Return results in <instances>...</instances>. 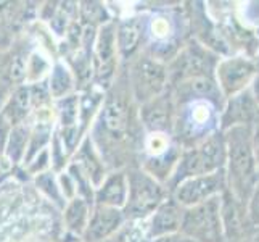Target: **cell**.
<instances>
[{"label": "cell", "instance_id": "cell-1", "mask_svg": "<svg viewBox=\"0 0 259 242\" xmlns=\"http://www.w3.org/2000/svg\"><path fill=\"white\" fill-rule=\"evenodd\" d=\"M227 160L226 183L227 192L240 203L245 205L251 197L259 181L256 161L253 155V128L235 126L224 131Z\"/></svg>", "mask_w": 259, "mask_h": 242}, {"label": "cell", "instance_id": "cell-2", "mask_svg": "<svg viewBox=\"0 0 259 242\" xmlns=\"http://www.w3.org/2000/svg\"><path fill=\"white\" fill-rule=\"evenodd\" d=\"M227 149L224 131L214 132L212 136L200 142L198 146L190 149H182L172 175L169 176L166 183V189L171 191L177 184H181L184 179H189L200 175L216 173L226 168Z\"/></svg>", "mask_w": 259, "mask_h": 242}, {"label": "cell", "instance_id": "cell-3", "mask_svg": "<svg viewBox=\"0 0 259 242\" xmlns=\"http://www.w3.org/2000/svg\"><path fill=\"white\" fill-rule=\"evenodd\" d=\"M221 131V109L206 100L176 103L172 137L182 149H190Z\"/></svg>", "mask_w": 259, "mask_h": 242}, {"label": "cell", "instance_id": "cell-4", "mask_svg": "<svg viewBox=\"0 0 259 242\" xmlns=\"http://www.w3.org/2000/svg\"><path fill=\"white\" fill-rule=\"evenodd\" d=\"M126 175L127 200L122 209L124 218L127 223H144L167 199L169 192L164 184L156 181L142 168L129 169Z\"/></svg>", "mask_w": 259, "mask_h": 242}, {"label": "cell", "instance_id": "cell-5", "mask_svg": "<svg viewBox=\"0 0 259 242\" xmlns=\"http://www.w3.org/2000/svg\"><path fill=\"white\" fill-rule=\"evenodd\" d=\"M218 53L209 50L204 44L190 42L181 49L176 57L166 65L167 70V87L185 79L198 76H214V71L219 63Z\"/></svg>", "mask_w": 259, "mask_h": 242}, {"label": "cell", "instance_id": "cell-6", "mask_svg": "<svg viewBox=\"0 0 259 242\" xmlns=\"http://www.w3.org/2000/svg\"><path fill=\"white\" fill-rule=\"evenodd\" d=\"M181 232L195 242H222L224 229L221 220V195L184 209Z\"/></svg>", "mask_w": 259, "mask_h": 242}, {"label": "cell", "instance_id": "cell-7", "mask_svg": "<svg viewBox=\"0 0 259 242\" xmlns=\"http://www.w3.org/2000/svg\"><path fill=\"white\" fill-rule=\"evenodd\" d=\"M167 89L166 63L150 55H142L132 63L129 71V92L134 102L147 103L151 98L161 95Z\"/></svg>", "mask_w": 259, "mask_h": 242}, {"label": "cell", "instance_id": "cell-8", "mask_svg": "<svg viewBox=\"0 0 259 242\" xmlns=\"http://www.w3.org/2000/svg\"><path fill=\"white\" fill-rule=\"evenodd\" d=\"M119 53L116 47V23L110 21L97 29L92 49V81L100 91H108L118 70Z\"/></svg>", "mask_w": 259, "mask_h": 242}, {"label": "cell", "instance_id": "cell-9", "mask_svg": "<svg viewBox=\"0 0 259 242\" xmlns=\"http://www.w3.org/2000/svg\"><path fill=\"white\" fill-rule=\"evenodd\" d=\"M131 110L129 100L122 92H113L105 95L103 103L97 113L94 124V136L102 134L106 141L121 142L127 136L131 128Z\"/></svg>", "mask_w": 259, "mask_h": 242}, {"label": "cell", "instance_id": "cell-10", "mask_svg": "<svg viewBox=\"0 0 259 242\" xmlns=\"http://www.w3.org/2000/svg\"><path fill=\"white\" fill-rule=\"evenodd\" d=\"M226 191H227L226 169H221V171L216 173L200 175V176L184 179L181 184H177L174 187L169 195L182 209H190L212 199V197H218Z\"/></svg>", "mask_w": 259, "mask_h": 242}, {"label": "cell", "instance_id": "cell-11", "mask_svg": "<svg viewBox=\"0 0 259 242\" xmlns=\"http://www.w3.org/2000/svg\"><path fill=\"white\" fill-rule=\"evenodd\" d=\"M257 71L259 70L254 60L243 55H230L219 60L214 78H216L222 97L227 100L248 89Z\"/></svg>", "mask_w": 259, "mask_h": 242}, {"label": "cell", "instance_id": "cell-12", "mask_svg": "<svg viewBox=\"0 0 259 242\" xmlns=\"http://www.w3.org/2000/svg\"><path fill=\"white\" fill-rule=\"evenodd\" d=\"M140 124L145 132H163L171 134L174 129V118H176V102L169 89L151 98L147 103L140 105L139 110Z\"/></svg>", "mask_w": 259, "mask_h": 242}, {"label": "cell", "instance_id": "cell-13", "mask_svg": "<svg viewBox=\"0 0 259 242\" xmlns=\"http://www.w3.org/2000/svg\"><path fill=\"white\" fill-rule=\"evenodd\" d=\"M259 123V109L249 92V87L226 100L221 110V131L235 126L254 128Z\"/></svg>", "mask_w": 259, "mask_h": 242}, {"label": "cell", "instance_id": "cell-14", "mask_svg": "<svg viewBox=\"0 0 259 242\" xmlns=\"http://www.w3.org/2000/svg\"><path fill=\"white\" fill-rule=\"evenodd\" d=\"M124 225L126 218L119 209L102 207V205H94L91 217H89L87 228L82 234V242H103L114 236Z\"/></svg>", "mask_w": 259, "mask_h": 242}, {"label": "cell", "instance_id": "cell-15", "mask_svg": "<svg viewBox=\"0 0 259 242\" xmlns=\"http://www.w3.org/2000/svg\"><path fill=\"white\" fill-rule=\"evenodd\" d=\"M182 217H184V209L169 195L145 221L147 223L145 232L148 239L155 240L158 237L179 232L182 225Z\"/></svg>", "mask_w": 259, "mask_h": 242}, {"label": "cell", "instance_id": "cell-16", "mask_svg": "<svg viewBox=\"0 0 259 242\" xmlns=\"http://www.w3.org/2000/svg\"><path fill=\"white\" fill-rule=\"evenodd\" d=\"M145 23L147 16H129L116 24V47L119 58L129 60L140 49L145 41Z\"/></svg>", "mask_w": 259, "mask_h": 242}, {"label": "cell", "instance_id": "cell-17", "mask_svg": "<svg viewBox=\"0 0 259 242\" xmlns=\"http://www.w3.org/2000/svg\"><path fill=\"white\" fill-rule=\"evenodd\" d=\"M69 161L73 165H76L89 179H91L94 189H97V187L102 184L105 176L108 175L106 173V166L103 163V157L100 155V152L97 150L89 134H85V137L82 139L81 144H79V147L76 149V152Z\"/></svg>", "mask_w": 259, "mask_h": 242}, {"label": "cell", "instance_id": "cell-18", "mask_svg": "<svg viewBox=\"0 0 259 242\" xmlns=\"http://www.w3.org/2000/svg\"><path fill=\"white\" fill-rule=\"evenodd\" d=\"M127 200V175L124 169L108 173L94 192V205L122 210Z\"/></svg>", "mask_w": 259, "mask_h": 242}, {"label": "cell", "instance_id": "cell-19", "mask_svg": "<svg viewBox=\"0 0 259 242\" xmlns=\"http://www.w3.org/2000/svg\"><path fill=\"white\" fill-rule=\"evenodd\" d=\"M31 112H32V105H31L29 86L23 84L15 89L13 94L5 102L4 109L0 110V123L7 124L12 129L18 126V124L26 123Z\"/></svg>", "mask_w": 259, "mask_h": 242}, {"label": "cell", "instance_id": "cell-20", "mask_svg": "<svg viewBox=\"0 0 259 242\" xmlns=\"http://www.w3.org/2000/svg\"><path fill=\"white\" fill-rule=\"evenodd\" d=\"M76 78L65 61H55L47 76V89L53 102L74 94Z\"/></svg>", "mask_w": 259, "mask_h": 242}, {"label": "cell", "instance_id": "cell-21", "mask_svg": "<svg viewBox=\"0 0 259 242\" xmlns=\"http://www.w3.org/2000/svg\"><path fill=\"white\" fill-rule=\"evenodd\" d=\"M92 207L94 205L85 202L84 199H81V197H76V199L66 202L65 209L61 210L63 212V221H65L66 229L71 232V234H74L77 239H82Z\"/></svg>", "mask_w": 259, "mask_h": 242}, {"label": "cell", "instance_id": "cell-22", "mask_svg": "<svg viewBox=\"0 0 259 242\" xmlns=\"http://www.w3.org/2000/svg\"><path fill=\"white\" fill-rule=\"evenodd\" d=\"M29 134H31V126L26 123L12 128L5 141L2 158L10 161V165L23 163L26 149H28V142H29Z\"/></svg>", "mask_w": 259, "mask_h": 242}, {"label": "cell", "instance_id": "cell-23", "mask_svg": "<svg viewBox=\"0 0 259 242\" xmlns=\"http://www.w3.org/2000/svg\"><path fill=\"white\" fill-rule=\"evenodd\" d=\"M53 132L55 131H53V123L50 121V118L39 120L34 126H31L28 149H26V155L23 160L24 166L28 165L35 155H39L42 150L49 149L52 137H53Z\"/></svg>", "mask_w": 259, "mask_h": 242}, {"label": "cell", "instance_id": "cell-24", "mask_svg": "<svg viewBox=\"0 0 259 242\" xmlns=\"http://www.w3.org/2000/svg\"><path fill=\"white\" fill-rule=\"evenodd\" d=\"M79 100H81V95L76 92L55 100V113L60 128H71L79 124Z\"/></svg>", "mask_w": 259, "mask_h": 242}, {"label": "cell", "instance_id": "cell-25", "mask_svg": "<svg viewBox=\"0 0 259 242\" xmlns=\"http://www.w3.org/2000/svg\"><path fill=\"white\" fill-rule=\"evenodd\" d=\"M34 183H35V187L47 197L50 202L55 203V207L63 210L65 205H66V200L63 194L60 191V186H58V181H57V173L49 169L46 173H40L37 176H34Z\"/></svg>", "mask_w": 259, "mask_h": 242}, {"label": "cell", "instance_id": "cell-26", "mask_svg": "<svg viewBox=\"0 0 259 242\" xmlns=\"http://www.w3.org/2000/svg\"><path fill=\"white\" fill-rule=\"evenodd\" d=\"M50 61L42 55L39 52H32L31 55L26 58V79L24 83L31 86L35 83H40V81H46L50 70H52Z\"/></svg>", "mask_w": 259, "mask_h": 242}, {"label": "cell", "instance_id": "cell-27", "mask_svg": "<svg viewBox=\"0 0 259 242\" xmlns=\"http://www.w3.org/2000/svg\"><path fill=\"white\" fill-rule=\"evenodd\" d=\"M79 7V13H81V20L85 26H94V28H100V26L113 21L103 4L98 2H85Z\"/></svg>", "mask_w": 259, "mask_h": 242}, {"label": "cell", "instance_id": "cell-28", "mask_svg": "<svg viewBox=\"0 0 259 242\" xmlns=\"http://www.w3.org/2000/svg\"><path fill=\"white\" fill-rule=\"evenodd\" d=\"M103 242H151L145 232V226L139 228L137 223H127L124 225L114 236L105 239Z\"/></svg>", "mask_w": 259, "mask_h": 242}, {"label": "cell", "instance_id": "cell-29", "mask_svg": "<svg viewBox=\"0 0 259 242\" xmlns=\"http://www.w3.org/2000/svg\"><path fill=\"white\" fill-rule=\"evenodd\" d=\"M52 169V158H50V149L42 150L39 155H35L28 165H26V171L32 176H37L40 173H46Z\"/></svg>", "mask_w": 259, "mask_h": 242}, {"label": "cell", "instance_id": "cell-30", "mask_svg": "<svg viewBox=\"0 0 259 242\" xmlns=\"http://www.w3.org/2000/svg\"><path fill=\"white\" fill-rule=\"evenodd\" d=\"M57 181H58L60 191H61V194H63V197H65V200H66V202L76 199V197H77V187H76V183H74L73 176H71V175L66 171V169H65V171L58 173Z\"/></svg>", "mask_w": 259, "mask_h": 242}, {"label": "cell", "instance_id": "cell-31", "mask_svg": "<svg viewBox=\"0 0 259 242\" xmlns=\"http://www.w3.org/2000/svg\"><path fill=\"white\" fill-rule=\"evenodd\" d=\"M246 213L249 220H251L253 225L259 226V181L254 187V191L251 194V197H249V200L246 203Z\"/></svg>", "mask_w": 259, "mask_h": 242}, {"label": "cell", "instance_id": "cell-32", "mask_svg": "<svg viewBox=\"0 0 259 242\" xmlns=\"http://www.w3.org/2000/svg\"><path fill=\"white\" fill-rule=\"evenodd\" d=\"M151 242H195L193 239L187 237L185 234H182L181 231L179 232H174V234H167V236H163V237H158Z\"/></svg>", "mask_w": 259, "mask_h": 242}, {"label": "cell", "instance_id": "cell-33", "mask_svg": "<svg viewBox=\"0 0 259 242\" xmlns=\"http://www.w3.org/2000/svg\"><path fill=\"white\" fill-rule=\"evenodd\" d=\"M253 155H254L257 175H259V123L253 128Z\"/></svg>", "mask_w": 259, "mask_h": 242}, {"label": "cell", "instance_id": "cell-34", "mask_svg": "<svg viewBox=\"0 0 259 242\" xmlns=\"http://www.w3.org/2000/svg\"><path fill=\"white\" fill-rule=\"evenodd\" d=\"M249 92H251L254 102L257 105V109H259V71L256 73L254 79L251 81V84H249Z\"/></svg>", "mask_w": 259, "mask_h": 242}, {"label": "cell", "instance_id": "cell-35", "mask_svg": "<svg viewBox=\"0 0 259 242\" xmlns=\"http://www.w3.org/2000/svg\"><path fill=\"white\" fill-rule=\"evenodd\" d=\"M0 158H2V149H0Z\"/></svg>", "mask_w": 259, "mask_h": 242}, {"label": "cell", "instance_id": "cell-36", "mask_svg": "<svg viewBox=\"0 0 259 242\" xmlns=\"http://www.w3.org/2000/svg\"><path fill=\"white\" fill-rule=\"evenodd\" d=\"M77 242H82V240H77Z\"/></svg>", "mask_w": 259, "mask_h": 242}]
</instances>
